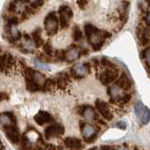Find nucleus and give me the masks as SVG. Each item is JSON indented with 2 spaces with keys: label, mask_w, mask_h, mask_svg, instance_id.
Instances as JSON below:
<instances>
[{
  "label": "nucleus",
  "mask_w": 150,
  "mask_h": 150,
  "mask_svg": "<svg viewBox=\"0 0 150 150\" xmlns=\"http://www.w3.org/2000/svg\"><path fill=\"white\" fill-rule=\"evenodd\" d=\"M71 72L75 77H84L89 73V66L83 63L77 64L72 68Z\"/></svg>",
  "instance_id": "9d476101"
},
{
  "label": "nucleus",
  "mask_w": 150,
  "mask_h": 150,
  "mask_svg": "<svg viewBox=\"0 0 150 150\" xmlns=\"http://www.w3.org/2000/svg\"><path fill=\"white\" fill-rule=\"evenodd\" d=\"M143 57L145 58V60L148 63H150V47H148V48H146L143 52Z\"/></svg>",
  "instance_id": "7c9ffc66"
},
{
  "label": "nucleus",
  "mask_w": 150,
  "mask_h": 150,
  "mask_svg": "<svg viewBox=\"0 0 150 150\" xmlns=\"http://www.w3.org/2000/svg\"><path fill=\"white\" fill-rule=\"evenodd\" d=\"M115 127H117L118 129H127V124L125 123L124 121H119L117 122L115 124Z\"/></svg>",
  "instance_id": "72a5a7b5"
},
{
  "label": "nucleus",
  "mask_w": 150,
  "mask_h": 150,
  "mask_svg": "<svg viewBox=\"0 0 150 150\" xmlns=\"http://www.w3.org/2000/svg\"><path fill=\"white\" fill-rule=\"evenodd\" d=\"M8 25H16V23H18V20H17V18L15 17H12V18H9L8 19Z\"/></svg>",
  "instance_id": "f704fd0d"
},
{
  "label": "nucleus",
  "mask_w": 150,
  "mask_h": 150,
  "mask_svg": "<svg viewBox=\"0 0 150 150\" xmlns=\"http://www.w3.org/2000/svg\"><path fill=\"white\" fill-rule=\"evenodd\" d=\"M59 16H60V23L62 28H67L69 26V20L73 16V12L71 8L68 6H62L59 8Z\"/></svg>",
  "instance_id": "20e7f679"
},
{
  "label": "nucleus",
  "mask_w": 150,
  "mask_h": 150,
  "mask_svg": "<svg viewBox=\"0 0 150 150\" xmlns=\"http://www.w3.org/2000/svg\"><path fill=\"white\" fill-rule=\"evenodd\" d=\"M129 100H130V95H129V94H125L124 96H122V97H121L119 102L123 103V104L125 103V104H126L127 102H129Z\"/></svg>",
  "instance_id": "2f4dec72"
},
{
  "label": "nucleus",
  "mask_w": 150,
  "mask_h": 150,
  "mask_svg": "<svg viewBox=\"0 0 150 150\" xmlns=\"http://www.w3.org/2000/svg\"><path fill=\"white\" fill-rule=\"evenodd\" d=\"M26 88L28 91L30 92H36L40 89V86L35 83L33 79H26Z\"/></svg>",
  "instance_id": "aec40b11"
},
{
  "label": "nucleus",
  "mask_w": 150,
  "mask_h": 150,
  "mask_svg": "<svg viewBox=\"0 0 150 150\" xmlns=\"http://www.w3.org/2000/svg\"><path fill=\"white\" fill-rule=\"evenodd\" d=\"M28 1H29V2H31V3L33 4V3H34V2L36 1V0H28Z\"/></svg>",
  "instance_id": "4c0bfd02"
},
{
  "label": "nucleus",
  "mask_w": 150,
  "mask_h": 150,
  "mask_svg": "<svg viewBox=\"0 0 150 150\" xmlns=\"http://www.w3.org/2000/svg\"><path fill=\"white\" fill-rule=\"evenodd\" d=\"M32 39H33V41H34V43L36 46H40L43 43V40H42V38H41V30L40 28H37L32 33Z\"/></svg>",
  "instance_id": "f3484780"
},
{
  "label": "nucleus",
  "mask_w": 150,
  "mask_h": 150,
  "mask_svg": "<svg viewBox=\"0 0 150 150\" xmlns=\"http://www.w3.org/2000/svg\"><path fill=\"white\" fill-rule=\"evenodd\" d=\"M34 120L36 121L37 124L39 125H44L45 123H48L53 120V117L49 114V112H44V111H40L35 115Z\"/></svg>",
  "instance_id": "9b49d317"
},
{
  "label": "nucleus",
  "mask_w": 150,
  "mask_h": 150,
  "mask_svg": "<svg viewBox=\"0 0 150 150\" xmlns=\"http://www.w3.org/2000/svg\"><path fill=\"white\" fill-rule=\"evenodd\" d=\"M147 19H148V22L150 23V11H149V13H148V16H147Z\"/></svg>",
  "instance_id": "e433bc0d"
},
{
  "label": "nucleus",
  "mask_w": 150,
  "mask_h": 150,
  "mask_svg": "<svg viewBox=\"0 0 150 150\" xmlns=\"http://www.w3.org/2000/svg\"><path fill=\"white\" fill-rule=\"evenodd\" d=\"M72 37H73L74 40H81V38H82V31L80 30V28H79V27H77V26H75V27H74Z\"/></svg>",
  "instance_id": "a878e982"
},
{
  "label": "nucleus",
  "mask_w": 150,
  "mask_h": 150,
  "mask_svg": "<svg viewBox=\"0 0 150 150\" xmlns=\"http://www.w3.org/2000/svg\"><path fill=\"white\" fill-rule=\"evenodd\" d=\"M55 84L56 83L54 81H53V80H51V79H48V80H46L45 83H44V86H43V88L44 89V91H53L54 87H55Z\"/></svg>",
  "instance_id": "5701e85b"
},
{
  "label": "nucleus",
  "mask_w": 150,
  "mask_h": 150,
  "mask_svg": "<svg viewBox=\"0 0 150 150\" xmlns=\"http://www.w3.org/2000/svg\"><path fill=\"white\" fill-rule=\"evenodd\" d=\"M97 133H98V129L91 124L84 123L82 125V134L84 140L87 141V142H90V141L95 139Z\"/></svg>",
  "instance_id": "39448f33"
},
{
  "label": "nucleus",
  "mask_w": 150,
  "mask_h": 150,
  "mask_svg": "<svg viewBox=\"0 0 150 150\" xmlns=\"http://www.w3.org/2000/svg\"><path fill=\"white\" fill-rule=\"evenodd\" d=\"M0 149H2V143H1V140H0Z\"/></svg>",
  "instance_id": "58836bf2"
},
{
  "label": "nucleus",
  "mask_w": 150,
  "mask_h": 150,
  "mask_svg": "<svg viewBox=\"0 0 150 150\" xmlns=\"http://www.w3.org/2000/svg\"><path fill=\"white\" fill-rule=\"evenodd\" d=\"M68 83H69V77L67 74H62V76L58 77L57 81H56V84L61 89H65L67 87Z\"/></svg>",
  "instance_id": "6ab92c4d"
},
{
  "label": "nucleus",
  "mask_w": 150,
  "mask_h": 150,
  "mask_svg": "<svg viewBox=\"0 0 150 150\" xmlns=\"http://www.w3.org/2000/svg\"><path fill=\"white\" fill-rule=\"evenodd\" d=\"M96 107H97L98 111L100 112V114L104 117L106 120H111L112 118V112L109 109V106H108V104L105 101L98 100L96 101Z\"/></svg>",
  "instance_id": "0eeeda50"
},
{
  "label": "nucleus",
  "mask_w": 150,
  "mask_h": 150,
  "mask_svg": "<svg viewBox=\"0 0 150 150\" xmlns=\"http://www.w3.org/2000/svg\"><path fill=\"white\" fill-rule=\"evenodd\" d=\"M65 144L66 146H68L69 148L72 149H77L82 146V143L81 141L77 138H73V137H69L65 139Z\"/></svg>",
  "instance_id": "dca6fc26"
},
{
  "label": "nucleus",
  "mask_w": 150,
  "mask_h": 150,
  "mask_svg": "<svg viewBox=\"0 0 150 150\" xmlns=\"http://www.w3.org/2000/svg\"><path fill=\"white\" fill-rule=\"evenodd\" d=\"M54 55H55L58 59H60V60H64V59H65V55H66V52H65V51H62V50H57V51H55Z\"/></svg>",
  "instance_id": "c756f323"
},
{
  "label": "nucleus",
  "mask_w": 150,
  "mask_h": 150,
  "mask_svg": "<svg viewBox=\"0 0 150 150\" xmlns=\"http://www.w3.org/2000/svg\"><path fill=\"white\" fill-rule=\"evenodd\" d=\"M140 40H141V42H142V44L148 43V41H149V29L147 27L144 28V29L141 31Z\"/></svg>",
  "instance_id": "412c9836"
},
{
  "label": "nucleus",
  "mask_w": 150,
  "mask_h": 150,
  "mask_svg": "<svg viewBox=\"0 0 150 150\" xmlns=\"http://www.w3.org/2000/svg\"><path fill=\"white\" fill-rule=\"evenodd\" d=\"M45 29L49 35H54L58 29V20L55 15V12H51L48 14L44 21Z\"/></svg>",
  "instance_id": "f03ea898"
},
{
  "label": "nucleus",
  "mask_w": 150,
  "mask_h": 150,
  "mask_svg": "<svg viewBox=\"0 0 150 150\" xmlns=\"http://www.w3.org/2000/svg\"><path fill=\"white\" fill-rule=\"evenodd\" d=\"M116 86H119L121 89H124V90H127V89H129L130 86H131V83L129 82V80L128 78V76L123 73L121 75V76L117 79L116 81Z\"/></svg>",
  "instance_id": "2eb2a0df"
},
{
  "label": "nucleus",
  "mask_w": 150,
  "mask_h": 150,
  "mask_svg": "<svg viewBox=\"0 0 150 150\" xmlns=\"http://www.w3.org/2000/svg\"><path fill=\"white\" fill-rule=\"evenodd\" d=\"M1 51H2V50H1V48H0V53H1Z\"/></svg>",
  "instance_id": "ea45409f"
},
{
  "label": "nucleus",
  "mask_w": 150,
  "mask_h": 150,
  "mask_svg": "<svg viewBox=\"0 0 150 150\" xmlns=\"http://www.w3.org/2000/svg\"><path fill=\"white\" fill-rule=\"evenodd\" d=\"M64 133V128L60 124H54L52 126H49L45 129V135L47 139H52L58 137Z\"/></svg>",
  "instance_id": "423d86ee"
},
{
  "label": "nucleus",
  "mask_w": 150,
  "mask_h": 150,
  "mask_svg": "<svg viewBox=\"0 0 150 150\" xmlns=\"http://www.w3.org/2000/svg\"><path fill=\"white\" fill-rule=\"evenodd\" d=\"M11 37H12V39L14 40H19L20 39V32H19V30L17 29V27L15 26V25H12L11 28Z\"/></svg>",
  "instance_id": "393cba45"
},
{
  "label": "nucleus",
  "mask_w": 150,
  "mask_h": 150,
  "mask_svg": "<svg viewBox=\"0 0 150 150\" xmlns=\"http://www.w3.org/2000/svg\"><path fill=\"white\" fill-rule=\"evenodd\" d=\"M139 120L141 121V123H142L143 125L147 124L150 121V110L148 109V108H146V107L144 108V110L143 112V115Z\"/></svg>",
  "instance_id": "4be33fe9"
},
{
  "label": "nucleus",
  "mask_w": 150,
  "mask_h": 150,
  "mask_svg": "<svg viewBox=\"0 0 150 150\" xmlns=\"http://www.w3.org/2000/svg\"><path fill=\"white\" fill-rule=\"evenodd\" d=\"M84 31L88 39L89 43H90L95 50L100 49L104 40L111 36L110 33L104 30H98L96 26L92 25L91 23H87L84 26Z\"/></svg>",
  "instance_id": "f257e3e1"
},
{
  "label": "nucleus",
  "mask_w": 150,
  "mask_h": 150,
  "mask_svg": "<svg viewBox=\"0 0 150 150\" xmlns=\"http://www.w3.org/2000/svg\"><path fill=\"white\" fill-rule=\"evenodd\" d=\"M80 55H81V50L75 45H72L71 48L66 52L65 59L69 62H71L73 60H76Z\"/></svg>",
  "instance_id": "f8f14e48"
},
{
  "label": "nucleus",
  "mask_w": 150,
  "mask_h": 150,
  "mask_svg": "<svg viewBox=\"0 0 150 150\" xmlns=\"http://www.w3.org/2000/svg\"><path fill=\"white\" fill-rule=\"evenodd\" d=\"M149 73H150V70H149Z\"/></svg>",
  "instance_id": "a19ab883"
},
{
  "label": "nucleus",
  "mask_w": 150,
  "mask_h": 150,
  "mask_svg": "<svg viewBox=\"0 0 150 150\" xmlns=\"http://www.w3.org/2000/svg\"><path fill=\"white\" fill-rule=\"evenodd\" d=\"M80 112H81L80 115H82L86 120H94L97 117L96 112H95V110H94L91 106L83 107Z\"/></svg>",
  "instance_id": "4468645a"
},
{
  "label": "nucleus",
  "mask_w": 150,
  "mask_h": 150,
  "mask_svg": "<svg viewBox=\"0 0 150 150\" xmlns=\"http://www.w3.org/2000/svg\"><path fill=\"white\" fill-rule=\"evenodd\" d=\"M33 80H34L35 83L40 87H43L44 83L46 81V78L44 77V75L42 73H40L39 71H34V74H33Z\"/></svg>",
  "instance_id": "a211bd4d"
},
{
  "label": "nucleus",
  "mask_w": 150,
  "mask_h": 150,
  "mask_svg": "<svg viewBox=\"0 0 150 150\" xmlns=\"http://www.w3.org/2000/svg\"><path fill=\"white\" fill-rule=\"evenodd\" d=\"M88 2H89V0H77L78 6L80 7V8H82V9L84 8V7L88 4Z\"/></svg>",
  "instance_id": "473e14b6"
},
{
  "label": "nucleus",
  "mask_w": 150,
  "mask_h": 150,
  "mask_svg": "<svg viewBox=\"0 0 150 150\" xmlns=\"http://www.w3.org/2000/svg\"><path fill=\"white\" fill-rule=\"evenodd\" d=\"M108 94L112 98V101H119L120 98L122 97L121 95V88L119 86H112L108 88Z\"/></svg>",
  "instance_id": "ddd939ff"
},
{
  "label": "nucleus",
  "mask_w": 150,
  "mask_h": 150,
  "mask_svg": "<svg viewBox=\"0 0 150 150\" xmlns=\"http://www.w3.org/2000/svg\"><path fill=\"white\" fill-rule=\"evenodd\" d=\"M43 51L45 52V54L47 55H53L54 54V50H53V47H52V45L49 43V42H47V43L44 44L43 46Z\"/></svg>",
  "instance_id": "bb28decb"
},
{
  "label": "nucleus",
  "mask_w": 150,
  "mask_h": 150,
  "mask_svg": "<svg viewBox=\"0 0 150 150\" xmlns=\"http://www.w3.org/2000/svg\"><path fill=\"white\" fill-rule=\"evenodd\" d=\"M7 67V54L0 55V71L4 70Z\"/></svg>",
  "instance_id": "cd10ccee"
},
{
  "label": "nucleus",
  "mask_w": 150,
  "mask_h": 150,
  "mask_svg": "<svg viewBox=\"0 0 150 150\" xmlns=\"http://www.w3.org/2000/svg\"><path fill=\"white\" fill-rule=\"evenodd\" d=\"M34 63H35V65H36V67H37V68H39V69H46V70H49V69H50V66H49V65H47L46 63H42L40 59V60H39V59H35Z\"/></svg>",
  "instance_id": "b1692460"
},
{
  "label": "nucleus",
  "mask_w": 150,
  "mask_h": 150,
  "mask_svg": "<svg viewBox=\"0 0 150 150\" xmlns=\"http://www.w3.org/2000/svg\"><path fill=\"white\" fill-rule=\"evenodd\" d=\"M117 74H118V71L114 67L107 68L101 72L100 80L103 84H109L114 82L115 79H117Z\"/></svg>",
  "instance_id": "7ed1b4c3"
},
{
  "label": "nucleus",
  "mask_w": 150,
  "mask_h": 150,
  "mask_svg": "<svg viewBox=\"0 0 150 150\" xmlns=\"http://www.w3.org/2000/svg\"><path fill=\"white\" fill-rule=\"evenodd\" d=\"M6 135L8 139L11 141L12 144H17L20 141V136H19V131L16 125L9 126L6 128Z\"/></svg>",
  "instance_id": "6e6552de"
},
{
  "label": "nucleus",
  "mask_w": 150,
  "mask_h": 150,
  "mask_svg": "<svg viewBox=\"0 0 150 150\" xmlns=\"http://www.w3.org/2000/svg\"><path fill=\"white\" fill-rule=\"evenodd\" d=\"M0 125H2L5 128L16 125L15 116L11 112H3V114H0Z\"/></svg>",
  "instance_id": "1a4fd4ad"
},
{
  "label": "nucleus",
  "mask_w": 150,
  "mask_h": 150,
  "mask_svg": "<svg viewBox=\"0 0 150 150\" xmlns=\"http://www.w3.org/2000/svg\"><path fill=\"white\" fill-rule=\"evenodd\" d=\"M8 97L6 94H4V93H0V101L3 100H7Z\"/></svg>",
  "instance_id": "c9c22d12"
},
{
  "label": "nucleus",
  "mask_w": 150,
  "mask_h": 150,
  "mask_svg": "<svg viewBox=\"0 0 150 150\" xmlns=\"http://www.w3.org/2000/svg\"><path fill=\"white\" fill-rule=\"evenodd\" d=\"M33 74H34V70L30 68H25V77L26 79H33Z\"/></svg>",
  "instance_id": "c85d7f7f"
}]
</instances>
